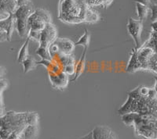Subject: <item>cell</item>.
Here are the masks:
<instances>
[{
    "mask_svg": "<svg viewBox=\"0 0 157 139\" xmlns=\"http://www.w3.org/2000/svg\"><path fill=\"white\" fill-rule=\"evenodd\" d=\"M136 9H137V17H138V20L140 21L143 22L148 16V12L150 10L149 7L136 2Z\"/></svg>",
    "mask_w": 157,
    "mask_h": 139,
    "instance_id": "obj_11",
    "label": "cell"
},
{
    "mask_svg": "<svg viewBox=\"0 0 157 139\" xmlns=\"http://www.w3.org/2000/svg\"><path fill=\"white\" fill-rule=\"evenodd\" d=\"M75 67L74 65H68V66H64V70H63V73H64L67 75H73L75 74Z\"/></svg>",
    "mask_w": 157,
    "mask_h": 139,
    "instance_id": "obj_20",
    "label": "cell"
},
{
    "mask_svg": "<svg viewBox=\"0 0 157 139\" xmlns=\"http://www.w3.org/2000/svg\"><path fill=\"white\" fill-rule=\"evenodd\" d=\"M22 134L25 139H35L38 134L37 125H27Z\"/></svg>",
    "mask_w": 157,
    "mask_h": 139,
    "instance_id": "obj_9",
    "label": "cell"
},
{
    "mask_svg": "<svg viewBox=\"0 0 157 139\" xmlns=\"http://www.w3.org/2000/svg\"><path fill=\"white\" fill-rule=\"evenodd\" d=\"M149 9L152 12V17H151L152 20L153 22L157 21V2L150 4Z\"/></svg>",
    "mask_w": 157,
    "mask_h": 139,
    "instance_id": "obj_19",
    "label": "cell"
},
{
    "mask_svg": "<svg viewBox=\"0 0 157 139\" xmlns=\"http://www.w3.org/2000/svg\"><path fill=\"white\" fill-rule=\"evenodd\" d=\"M127 29L129 34L133 37L136 45V49L141 47V32L143 30V23L139 20H134L130 18L127 25Z\"/></svg>",
    "mask_w": 157,
    "mask_h": 139,
    "instance_id": "obj_3",
    "label": "cell"
},
{
    "mask_svg": "<svg viewBox=\"0 0 157 139\" xmlns=\"http://www.w3.org/2000/svg\"><path fill=\"white\" fill-rule=\"evenodd\" d=\"M36 53L42 59H43V60H53V57H52V55H50V51H49L48 48L39 46V48H37V50L36 51Z\"/></svg>",
    "mask_w": 157,
    "mask_h": 139,
    "instance_id": "obj_14",
    "label": "cell"
},
{
    "mask_svg": "<svg viewBox=\"0 0 157 139\" xmlns=\"http://www.w3.org/2000/svg\"><path fill=\"white\" fill-rule=\"evenodd\" d=\"M50 80L53 85L57 88L66 87L68 84V77L64 73H61L58 75H56L55 73L51 75L50 73Z\"/></svg>",
    "mask_w": 157,
    "mask_h": 139,
    "instance_id": "obj_6",
    "label": "cell"
},
{
    "mask_svg": "<svg viewBox=\"0 0 157 139\" xmlns=\"http://www.w3.org/2000/svg\"><path fill=\"white\" fill-rule=\"evenodd\" d=\"M105 139H118V137H117V135H116V134H115L114 132L112 131V133H111V134H109V137H106Z\"/></svg>",
    "mask_w": 157,
    "mask_h": 139,
    "instance_id": "obj_24",
    "label": "cell"
},
{
    "mask_svg": "<svg viewBox=\"0 0 157 139\" xmlns=\"http://www.w3.org/2000/svg\"><path fill=\"white\" fill-rule=\"evenodd\" d=\"M138 69H141V66L137 59V52L134 50V52H132V55H131V59L129 61V63L127 65V71L133 72L134 70H137Z\"/></svg>",
    "mask_w": 157,
    "mask_h": 139,
    "instance_id": "obj_10",
    "label": "cell"
},
{
    "mask_svg": "<svg viewBox=\"0 0 157 139\" xmlns=\"http://www.w3.org/2000/svg\"><path fill=\"white\" fill-rule=\"evenodd\" d=\"M54 43L58 47L60 54L64 55H71L75 46V43L67 38H57Z\"/></svg>",
    "mask_w": 157,
    "mask_h": 139,
    "instance_id": "obj_5",
    "label": "cell"
},
{
    "mask_svg": "<svg viewBox=\"0 0 157 139\" xmlns=\"http://www.w3.org/2000/svg\"><path fill=\"white\" fill-rule=\"evenodd\" d=\"M98 15L90 9L87 0H60L59 19L64 23L95 22Z\"/></svg>",
    "mask_w": 157,
    "mask_h": 139,
    "instance_id": "obj_1",
    "label": "cell"
},
{
    "mask_svg": "<svg viewBox=\"0 0 157 139\" xmlns=\"http://www.w3.org/2000/svg\"><path fill=\"white\" fill-rule=\"evenodd\" d=\"M99 1H101V0H99Z\"/></svg>",
    "mask_w": 157,
    "mask_h": 139,
    "instance_id": "obj_26",
    "label": "cell"
},
{
    "mask_svg": "<svg viewBox=\"0 0 157 139\" xmlns=\"http://www.w3.org/2000/svg\"><path fill=\"white\" fill-rule=\"evenodd\" d=\"M40 35H41V31H36V30H29L28 37H29V39H33L35 40V41L39 42Z\"/></svg>",
    "mask_w": 157,
    "mask_h": 139,
    "instance_id": "obj_18",
    "label": "cell"
},
{
    "mask_svg": "<svg viewBox=\"0 0 157 139\" xmlns=\"http://www.w3.org/2000/svg\"><path fill=\"white\" fill-rule=\"evenodd\" d=\"M88 48H84V51L82 54V56H81L80 59L78 61V62L77 63L76 66H75V77L73 78V80H77L79 76L82 73L84 70V68H85V59H86V50Z\"/></svg>",
    "mask_w": 157,
    "mask_h": 139,
    "instance_id": "obj_8",
    "label": "cell"
},
{
    "mask_svg": "<svg viewBox=\"0 0 157 139\" xmlns=\"http://www.w3.org/2000/svg\"><path fill=\"white\" fill-rule=\"evenodd\" d=\"M101 5H103L105 7H107L112 3L113 0H101Z\"/></svg>",
    "mask_w": 157,
    "mask_h": 139,
    "instance_id": "obj_22",
    "label": "cell"
},
{
    "mask_svg": "<svg viewBox=\"0 0 157 139\" xmlns=\"http://www.w3.org/2000/svg\"><path fill=\"white\" fill-rule=\"evenodd\" d=\"M2 114H3V109H2V107H0V117H2Z\"/></svg>",
    "mask_w": 157,
    "mask_h": 139,
    "instance_id": "obj_25",
    "label": "cell"
},
{
    "mask_svg": "<svg viewBox=\"0 0 157 139\" xmlns=\"http://www.w3.org/2000/svg\"><path fill=\"white\" fill-rule=\"evenodd\" d=\"M29 37H27V40L25 41V44L22 45L21 48L18 53L17 56V62L19 63H21L26 58L29 56Z\"/></svg>",
    "mask_w": 157,
    "mask_h": 139,
    "instance_id": "obj_13",
    "label": "cell"
},
{
    "mask_svg": "<svg viewBox=\"0 0 157 139\" xmlns=\"http://www.w3.org/2000/svg\"><path fill=\"white\" fill-rule=\"evenodd\" d=\"M78 139H94L93 137V134H92V131H90L88 134L85 136H82V137H79Z\"/></svg>",
    "mask_w": 157,
    "mask_h": 139,
    "instance_id": "obj_23",
    "label": "cell"
},
{
    "mask_svg": "<svg viewBox=\"0 0 157 139\" xmlns=\"http://www.w3.org/2000/svg\"><path fill=\"white\" fill-rule=\"evenodd\" d=\"M21 63L24 66V72H25V73L31 71L32 70H34L36 67V66H37V62L31 55H29Z\"/></svg>",
    "mask_w": 157,
    "mask_h": 139,
    "instance_id": "obj_12",
    "label": "cell"
},
{
    "mask_svg": "<svg viewBox=\"0 0 157 139\" xmlns=\"http://www.w3.org/2000/svg\"><path fill=\"white\" fill-rule=\"evenodd\" d=\"M112 133V130L107 126H96L92 130L94 139H105Z\"/></svg>",
    "mask_w": 157,
    "mask_h": 139,
    "instance_id": "obj_7",
    "label": "cell"
},
{
    "mask_svg": "<svg viewBox=\"0 0 157 139\" xmlns=\"http://www.w3.org/2000/svg\"><path fill=\"white\" fill-rule=\"evenodd\" d=\"M39 120V116L36 112H28L26 117L27 125H37Z\"/></svg>",
    "mask_w": 157,
    "mask_h": 139,
    "instance_id": "obj_17",
    "label": "cell"
},
{
    "mask_svg": "<svg viewBox=\"0 0 157 139\" xmlns=\"http://www.w3.org/2000/svg\"><path fill=\"white\" fill-rule=\"evenodd\" d=\"M134 1L137 3H140L141 5H146V6H148V7H149L150 4H151V0H134Z\"/></svg>",
    "mask_w": 157,
    "mask_h": 139,
    "instance_id": "obj_21",
    "label": "cell"
},
{
    "mask_svg": "<svg viewBox=\"0 0 157 139\" xmlns=\"http://www.w3.org/2000/svg\"><path fill=\"white\" fill-rule=\"evenodd\" d=\"M57 31L55 26L51 23L46 24L44 29L41 31L40 40H39V46L49 48L52 43L57 38Z\"/></svg>",
    "mask_w": 157,
    "mask_h": 139,
    "instance_id": "obj_4",
    "label": "cell"
},
{
    "mask_svg": "<svg viewBox=\"0 0 157 139\" xmlns=\"http://www.w3.org/2000/svg\"><path fill=\"white\" fill-rule=\"evenodd\" d=\"M59 55H60V61L64 66L74 65L75 63V59L71 55H64V54H59Z\"/></svg>",
    "mask_w": 157,
    "mask_h": 139,
    "instance_id": "obj_16",
    "label": "cell"
},
{
    "mask_svg": "<svg viewBox=\"0 0 157 139\" xmlns=\"http://www.w3.org/2000/svg\"><path fill=\"white\" fill-rule=\"evenodd\" d=\"M90 41V34L87 29H86L84 30L83 34L81 36L80 38L75 43V45H82L84 48H88Z\"/></svg>",
    "mask_w": 157,
    "mask_h": 139,
    "instance_id": "obj_15",
    "label": "cell"
},
{
    "mask_svg": "<svg viewBox=\"0 0 157 139\" xmlns=\"http://www.w3.org/2000/svg\"><path fill=\"white\" fill-rule=\"evenodd\" d=\"M48 23H51V16L48 11L43 9H36L28 19L29 30L36 31H42Z\"/></svg>",
    "mask_w": 157,
    "mask_h": 139,
    "instance_id": "obj_2",
    "label": "cell"
}]
</instances>
